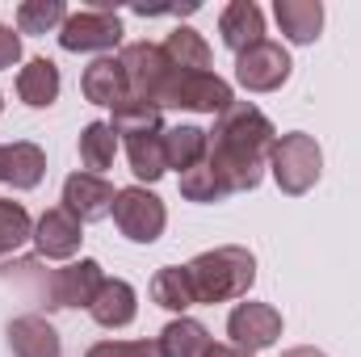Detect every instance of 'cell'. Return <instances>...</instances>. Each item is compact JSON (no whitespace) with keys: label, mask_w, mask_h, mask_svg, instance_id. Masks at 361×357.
<instances>
[{"label":"cell","mask_w":361,"mask_h":357,"mask_svg":"<svg viewBox=\"0 0 361 357\" xmlns=\"http://www.w3.org/2000/svg\"><path fill=\"white\" fill-rule=\"evenodd\" d=\"M80 240H85V223L63 210V206H51L42 210V219L34 223V244H38V257L47 261H68L80 253Z\"/></svg>","instance_id":"cell-10"},{"label":"cell","mask_w":361,"mask_h":357,"mask_svg":"<svg viewBox=\"0 0 361 357\" xmlns=\"http://www.w3.org/2000/svg\"><path fill=\"white\" fill-rule=\"evenodd\" d=\"M114 223H118V231H122L126 240H135V244H156V240L164 236L169 210H164V202H160L152 189L130 185V189H118V198H114Z\"/></svg>","instance_id":"cell-5"},{"label":"cell","mask_w":361,"mask_h":357,"mask_svg":"<svg viewBox=\"0 0 361 357\" xmlns=\"http://www.w3.org/2000/svg\"><path fill=\"white\" fill-rule=\"evenodd\" d=\"M281 357H328V353H319V349H311V345H298V349H286Z\"/></svg>","instance_id":"cell-32"},{"label":"cell","mask_w":361,"mask_h":357,"mask_svg":"<svg viewBox=\"0 0 361 357\" xmlns=\"http://www.w3.org/2000/svg\"><path fill=\"white\" fill-rule=\"evenodd\" d=\"M21 59V34H13L8 25H0V68H13Z\"/></svg>","instance_id":"cell-30"},{"label":"cell","mask_w":361,"mask_h":357,"mask_svg":"<svg viewBox=\"0 0 361 357\" xmlns=\"http://www.w3.org/2000/svg\"><path fill=\"white\" fill-rule=\"evenodd\" d=\"M42 177H47V156H42L38 143L17 139V143L4 147V181L13 189H34Z\"/></svg>","instance_id":"cell-19"},{"label":"cell","mask_w":361,"mask_h":357,"mask_svg":"<svg viewBox=\"0 0 361 357\" xmlns=\"http://www.w3.org/2000/svg\"><path fill=\"white\" fill-rule=\"evenodd\" d=\"M89 315L101 328H126V324L139 315V294H135V286L122 282V277H105V286H101L97 298H92Z\"/></svg>","instance_id":"cell-15"},{"label":"cell","mask_w":361,"mask_h":357,"mask_svg":"<svg viewBox=\"0 0 361 357\" xmlns=\"http://www.w3.org/2000/svg\"><path fill=\"white\" fill-rule=\"evenodd\" d=\"M59 89H63V80H59V68L51 59H30L17 72V97L30 109H51L59 101Z\"/></svg>","instance_id":"cell-17"},{"label":"cell","mask_w":361,"mask_h":357,"mask_svg":"<svg viewBox=\"0 0 361 357\" xmlns=\"http://www.w3.org/2000/svg\"><path fill=\"white\" fill-rule=\"evenodd\" d=\"M25 240H34V219L21 202L13 198H0V261L8 253H17Z\"/></svg>","instance_id":"cell-27"},{"label":"cell","mask_w":361,"mask_h":357,"mask_svg":"<svg viewBox=\"0 0 361 357\" xmlns=\"http://www.w3.org/2000/svg\"><path fill=\"white\" fill-rule=\"evenodd\" d=\"M0 181H4V147H0Z\"/></svg>","instance_id":"cell-33"},{"label":"cell","mask_w":361,"mask_h":357,"mask_svg":"<svg viewBox=\"0 0 361 357\" xmlns=\"http://www.w3.org/2000/svg\"><path fill=\"white\" fill-rule=\"evenodd\" d=\"M80 92H85V101H92V105H109V109H118V105L130 97L122 59H118V55H101V59H92L89 68H85V76H80Z\"/></svg>","instance_id":"cell-12"},{"label":"cell","mask_w":361,"mask_h":357,"mask_svg":"<svg viewBox=\"0 0 361 357\" xmlns=\"http://www.w3.org/2000/svg\"><path fill=\"white\" fill-rule=\"evenodd\" d=\"M219 34H223V47L235 51V55H244L248 47L265 42V13H261V4L231 0L223 8V17H219Z\"/></svg>","instance_id":"cell-13"},{"label":"cell","mask_w":361,"mask_h":357,"mask_svg":"<svg viewBox=\"0 0 361 357\" xmlns=\"http://www.w3.org/2000/svg\"><path fill=\"white\" fill-rule=\"evenodd\" d=\"M114 198L118 189L97 173H72L63 181V210H72L80 223H101L105 214H114Z\"/></svg>","instance_id":"cell-11"},{"label":"cell","mask_w":361,"mask_h":357,"mask_svg":"<svg viewBox=\"0 0 361 357\" xmlns=\"http://www.w3.org/2000/svg\"><path fill=\"white\" fill-rule=\"evenodd\" d=\"M0 109H4V101H0Z\"/></svg>","instance_id":"cell-34"},{"label":"cell","mask_w":361,"mask_h":357,"mask_svg":"<svg viewBox=\"0 0 361 357\" xmlns=\"http://www.w3.org/2000/svg\"><path fill=\"white\" fill-rule=\"evenodd\" d=\"M122 68H126V85L135 101L164 109H193V114H223L235 92L223 76L214 72H185L177 68L160 42H126L122 47Z\"/></svg>","instance_id":"cell-1"},{"label":"cell","mask_w":361,"mask_h":357,"mask_svg":"<svg viewBox=\"0 0 361 357\" xmlns=\"http://www.w3.org/2000/svg\"><path fill=\"white\" fill-rule=\"evenodd\" d=\"M164 152H169V169H177V173H189V169H197L202 160H206V152H210V139H206V131L202 126H173V131H164Z\"/></svg>","instance_id":"cell-20"},{"label":"cell","mask_w":361,"mask_h":357,"mask_svg":"<svg viewBox=\"0 0 361 357\" xmlns=\"http://www.w3.org/2000/svg\"><path fill=\"white\" fill-rule=\"evenodd\" d=\"M164 55L185 68V72H210V47H206V38L197 34V30H189V25H177L169 38H164Z\"/></svg>","instance_id":"cell-23"},{"label":"cell","mask_w":361,"mask_h":357,"mask_svg":"<svg viewBox=\"0 0 361 357\" xmlns=\"http://www.w3.org/2000/svg\"><path fill=\"white\" fill-rule=\"evenodd\" d=\"M206 357H252V353H244V349H235V345H210Z\"/></svg>","instance_id":"cell-31"},{"label":"cell","mask_w":361,"mask_h":357,"mask_svg":"<svg viewBox=\"0 0 361 357\" xmlns=\"http://www.w3.org/2000/svg\"><path fill=\"white\" fill-rule=\"evenodd\" d=\"M227 337H231L235 349L257 357L261 349L277 345V337H281V311L269 307V303H240L227 315Z\"/></svg>","instance_id":"cell-9"},{"label":"cell","mask_w":361,"mask_h":357,"mask_svg":"<svg viewBox=\"0 0 361 357\" xmlns=\"http://www.w3.org/2000/svg\"><path fill=\"white\" fill-rule=\"evenodd\" d=\"M269 169H273V181H277L281 193H290V198L307 193L319 181V173H324V152H319L315 135H307V131L281 135L269 152Z\"/></svg>","instance_id":"cell-4"},{"label":"cell","mask_w":361,"mask_h":357,"mask_svg":"<svg viewBox=\"0 0 361 357\" xmlns=\"http://www.w3.org/2000/svg\"><path fill=\"white\" fill-rule=\"evenodd\" d=\"M273 17H277L281 34H286L294 47L315 42L319 30H324V4H319V0H277V4H273Z\"/></svg>","instance_id":"cell-16"},{"label":"cell","mask_w":361,"mask_h":357,"mask_svg":"<svg viewBox=\"0 0 361 357\" xmlns=\"http://www.w3.org/2000/svg\"><path fill=\"white\" fill-rule=\"evenodd\" d=\"M290 72H294L290 51H286L281 42H269V38L257 42V47H248L244 55H235V80H240L248 92L281 89V85L290 80Z\"/></svg>","instance_id":"cell-8"},{"label":"cell","mask_w":361,"mask_h":357,"mask_svg":"<svg viewBox=\"0 0 361 357\" xmlns=\"http://www.w3.org/2000/svg\"><path fill=\"white\" fill-rule=\"evenodd\" d=\"M109 126H114V135H126V139H135V135H156V131H164V114H160L156 105H147V101L126 97V101L114 109Z\"/></svg>","instance_id":"cell-24"},{"label":"cell","mask_w":361,"mask_h":357,"mask_svg":"<svg viewBox=\"0 0 361 357\" xmlns=\"http://www.w3.org/2000/svg\"><path fill=\"white\" fill-rule=\"evenodd\" d=\"M4 337H8L13 357H59L63 353V341H59V332H55V324L47 315H17Z\"/></svg>","instance_id":"cell-14"},{"label":"cell","mask_w":361,"mask_h":357,"mask_svg":"<svg viewBox=\"0 0 361 357\" xmlns=\"http://www.w3.org/2000/svg\"><path fill=\"white\" fill-rule=\"evenodd\" d=\"M114 152H118V135L109 122H89L80 131V160H85V173H97L114 164Z\"/></svg>","instance_id":"cell-25"},{"label":"cell","mask_w":361,"mask_h":357,"mask_svg":"<svg viewBox=\"0 0 361 357\" xmlns=\"http://www.w3.org/2000/svg\"><path fill=\"white\" fill-rule=\"evenodd\" d=\"M206 139H210L206 164L214 169V177L223 181L227 193H244L257 189L265 177L277 131L252 101H231L214 118V131H206Z\"/></svg>","instance_id":"cell-2"},{"label":"cell","mask_w":361,"mask_h":357,"mask_svg":"<svg viewBox=\"0 0 361 357\" xmlns=\"http://www.w3.org/2000/svg\"><path fill=\"white\" fill-rule=\"evenodd\" d=\"M68 21L63 0H21L17 4V30L21 34H51Z\"/></svg>","instance_id":"cell-26"},{"label":"cell","mask_w":361,"mask_h":357,"mask_svg":"<svg viewBox=\"0 0 361 357\" xmlns=\"http://www.w3.org/2000/svg\"><path fill=\"white\" fill-rule=\"evenodd\" d=\"M101 286H105L101 265H97L92 257H80V261H72V265L51 269V273H47L42 303L55 307V311H59V307H92V298H97Z\"/></svg>","instance_id":"cell-7"},{"label":"cell","mask_w":361,"mask_h":357,"mask_svg":"<svg viewBox=\"0 0 361 357\" xmlns=\"http://www.w3.org/2000/svg\"><path fill=\"white\" fill-rule=\"evenodd\" d=\"M180 198H189V202H223V198H231V193L223 189V181L214 177V169L202 160L197 169L180 173Z\"/></svg>","instance_id":"cell-28"},{"label":"cell","mask_w":361,"mask_h":357,"mask_svg":"<svg viewBox=\"0 0 361 357\" xmlns=\"http://www.w3.org/2000/svg\"><path fill=\"white\" fill-rule=\"evenodd\" d=\"M85 357H160L156 341H97Z\"/></svg>","instance_id":"cell-29"},{"label":"cell","mask_w":361,"mask_h":357,"mask_svg":"<svg viewBox=\"0 0 361 357\" xmlns=\"http://www.w3.org/2000/svg\"><path fill=\"white\" fill-rule=\"evenodd\" d=\"M210 345H214V341H210L206 324H197V320H189V315L169 320V324L160 328V337H156L160 357H206Z\"/></svg>","instance_id":"cell-18"},{"label":"cell","mask_w":361,"mask_h":357,"mask_svg":"<svg viewBox=\"0 0 361 357\" xmlns=\"http://www.w3.org/2000/svg\"><path fill=\"white\" fill-rule=\"evenodd\" d=\"M189 286H193V298L197 303H227V298H244L257 282V257L240 244H223V248H210L202 257H193L189 265Z\"/></svg>","instance_id":"cell-3"},{"label":"cell","mask_w":361,"mask_h":357,"mask_svg":"<svg viewBox=\"0 0 361 357\" xmlns=\"http://www.w3.org/2000/svg\"><path fill=\"white\" fill-rule=\"evenodd\" d=\"M126 160L139 181H160L169 173V152H164V131L156 135H135L126 139Z\"/></svg>","instance_id":"cell-21"},{"label":"cell","mask_w":361,"mask_h":357,"mask_svg":"<svg viewBox=\"0 0 361 357\" xmlns=\"http://www.w3.org/2000/svg\"><path fill=\"white\" fill-rule=\"evenodd\" d=\"M122 42V17L109 4H89L80 13H68L59 25V47L63 51H114Z\"/></svg>","instance_id":"cell-6"},{"label":"cell","mask_w":361,"mask_h":357,"mask_svg":"<svg viewBox=\"0 0 361 357\" xmlns=\"http://www.w3.org/2000/svg\"><path fill=\"white\" fill-rule=\"evenodd\" d=\"M152 298H156L164 311H177V315H185L189 307H197L185 265H164V269H160V273L152 277Z\"/></svg>","instance_id":"cell-22"}]
</instances>
